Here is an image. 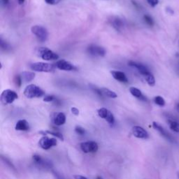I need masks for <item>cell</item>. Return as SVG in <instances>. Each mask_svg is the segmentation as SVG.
Returning <instances> with one entry per match:
<instances>
[{"instance_id":"cell-1","label":"cell","mask_w":179,"mask_h":179,"mask_svg":"<svg viewBox=\"0 0 179 179\" xmlns=\"http://www.w3.org/2000/svg\"><path fill=\"white\" fill-rule=\"evenodd\" d=\"M44 94L45 92L39 86L34 84L28 85L24 90V95L29 99L39 98L43 97Z\"/></svg>"},{"instance_id":"cell-2","label":"cell","mask_w":179,"mask_h":179,"mask_svg":"<svg viewBox=\"0 0 179 179\" xmlns=\"http://www.w3.org/2000/svg\"><path fill=\"white\" fill-rule=\"evenodd\" d=\"M31 69L34 71H38V72H46L51 73L54 72L56 70V65L49 64V63L46 62H34L30 65Z\"/></svg>"},{"instance_id":"cell-3","label":"cell","mask_w":179,"mask_h":179,"mask_svg":"<svg viewBox=\"0 0 179 179\" xmlns=\"http://www.w3.org/2000/svg\"><path fill=\"white\" fill-rule=\"evenodd\" d=\"M36 53H37V55L38 57L44 60H46V61L55 60L59 58L58 55L46 47L38 48L36 51Z\"/></svg>"},{"instance_id":"cell-4","label":"cell","mask_w":179,"mask_h":179,"mask_svg":"<svg viewBox=\"0 0 179 179\" xmlns=\"http://www.w3.org/2000/svg\"><path fill=\"white\" fill-rule=\"evenodd\" d=\"M18 98V95L15 91L12 90L7 89L4 90L3 92H2L1 97V101L4 104H12Z\"/></svg>"},{"instance_id":"cell-5","label":"cell","mask_w":179,"mask_h":179,"mask_svg":"<svg viewBox=\"0 0 179 179\" xmlns=\"http://www.w3.org/2000/svg\"><path fill=\"white\" fill-rule=\"evenodd\" d=\"M31 32L40 41L44 42L48 39V32L45 27L41 25H34L32 27Z\"/></svg>"},{"instance_id":"cell-6","label":"cell","mask_w":179,"mask_h":179,"mask_svg":"<svg viewBox=\"0 0 179 179\" xmlns=\"http://www.w3.org/2000/svg\"><path fill=\"white\" fill-rule=\"evenodd\" d=\"M81 149L85 153H95L98 150V144L95 141H85L83 142L80 145Z\"/></svg>"},{"instance_id":"cell-7","label":"cell","mask_w":179,"mask_h":179,"mask_svg":"<svg viewBox=\"0 0 179 179\" xmlns=\"http://www.w3.org/2000/svg\"><path fill=\"white\" fill-rule=\"evenodd\" d=\"M57 144L56 139L48 138V136H43L38 141V145L44 150H48L52 147L56 146Z\"/></svg>"},{"instance_id":"cell-8","label":"cell","mask_w":179,"mask_h":179,"mask_svg":"<svg viewBox=\"0 0 179 179\" xmlns=\"http://www.w3.org/2000/svg\"><path fill=\"white\" fill-rule=\"evenodd\" d=\"M87 53L93 56L104 57L106 55V50L103 47L96 45H90L87 49Z\"/></svg>"},{"instance_id":"cell-9","label":"cell","mask_w":179,"mask_h":179,"mask_svg":"<svg viewBox=\"0 0 179 179\" xmlns=\"http://www.w3.org/2000/svg\"><path fill=\"white\" fill-rule=\"evenodd\" d=\"M132 134H133L134 136L138 139H146L149 137L147 131L140 126L133 127V128H132Z\"/></svg>"},{"instance_id":"cell-10","label":"cell","mask_w":179,"mask_h":179,"mask_svg":"<svg viewBox=\"0 0 179 179\" xmlns=\"http://www.w3.org/2000/svg\"><path fill=\"white\" fill-rule=\"evenodd\" d=\"M56 68L59 69L60 70L63 71H73L76 69V67H74V65L71 64V62L67 61V60H60L59 61H57L56 62Z\"/></svg>"},{"instance_id":"cell-11","label":"cell","mask_w":179,"mask_h":179,"mask_svg":"<svg viewBox=\"0 0 179 179\" xmlns=\"http://www.w3.org/2000/svg\"><path fill=\"white\" fill-rule=\"evenodd\" d=\"M153 126L154 129H155L157 131H158L159 134H161V135L164 137L165 139H167L168 141H169L171 142H174V139H173V137L171 135V134L168 132L167 130H165V129L162 128V127L159 125L158 123L156 122H153Z\"/></svg>"},{"instance_id":"cell-12","label":"cell","mask_w":179,"mask_h":179,"mask_svg":"<svg viewBox=\"0 0 179 179\" xmlns=\"http://www.w3.org/2000/svg\"><path fill=\"white\" fill-rule=\"evenodd\" d=\"M52 120L56 125L61 126L66 123V115L63 113H54L52 114Z\"/></svg>"},{"instance_id":"cell-13","label":"cell","mask_w":179,"mask_h":179,"mask_svg":"<svg viewBox=\"0 0 179 179\" xmlns=\"http://www.w3.org/2000/svg\"><path fill=\"white\" fill-rule=\"evenodd\" d=\"M128 65L136 69L139 72L144 76L146 75V74H148V73H150V71L148 69V68L145 67V65L140 64V63H137L134 61H129L128 62Z\"/></svg>"},{"instance_id":"cell-14","label":"cell","mask_w":179,"mask_h":179,"mask_svg":"<svg viewBox=\"0 0 179 179\" xmlns=\"http://www.w3.org/2000/svg\"><path fill=\"white\" fill-rule=\"evenodd\" d=\"M111 74L114 78L117 81L122 83H128V79L127 78L126 74L120 71H111Z\"/></svg>"},{"instance_id":"cell-15","label":"cell","mask_w":179,"mask_h":179,"mask_svg":"<svg viewBox=\"0 0 179 179\" xmlns=\"http://www.w3.org/2000/svg\"><path fill=\"white\" fill-rule=\"evenodd\" d=\"M111 23L112 26L114 27L117 31L119 32H120L121 30L124 28V26H125V24H124V22L122 20V19L118 17L113 18L111 20Z\"/></svg>"},{"instance_id":"cell-16","label":"cell","mask_w":179,"mask_h":179,"mask_svg":"<svg viewBox=\"0 0 179 179\" xmlns=\"http://www.w3.org/2000/svg\"><path fill=\"white\" fill-rule=\"evenodd\" d=\"M15 128L18 131H27L29 129V125L26 120H20L16 123Z\"/></svg>"},{"instance_id":"cell-17","label":"cell","mask_w":179,"mask_h":179,"mask_svg":"<svg viewBox=\"0 0 179 179\" xmlns=\"http://www.w3.org/2000/svg\"><path fill=\"white\" fill-rule=\"evenodd\" d=\"M129 92H130L131 94L135 97L136 98L139 99V100H143V101H146V98H145L144 95H142V92L140 90H139L138 88H136L134 87H131L129 88Z\"/></svg>"},{"instance_id":"cell-18","label":"cell","mask_w":179,"mask_h":179,"mask_svg":"<svg viewBox=\"0 0 179 179\" xmlns=\"http://www.w3.org/2000/svg\"><path fill=\"white\" fill-rule=\"evenodd\" d=\"M21 77L25 82H30L35 78V74L32 71H23L21 74Z\"/></svg>"},{"instance_id":"cell-19","label":"cell","mask_w":179,"mask_h":179,"mask_svg":"<svg viewBox=\"0 0 179 179\" xmlns=\"http://www.w3.org/2000/svg\"><path fill=\"white\" fill-rule=\"evenodd\" d=\"M40 134H42L43 135H46V134H51L54 136H56L57 138H58L60 139H61L62 141H64V136H63L62 134L61 133H60L58 132H52V131H41L39 132Z\"/></svg>"},{"instance_id":"cell-20","label":"cell","mask_w":179,"mask_h":179,"mask_svg":"<svg viewBox=\"0 0 179 179\" xmlns=\"http://www.w3.org/2000/svg\"><path fill=\"white\" fill-rule=\"evenodd\" d=\"M101 92H102L103 95L106 96V97H108L116 98L118 97L116 93L114 91H112V90H110L109 89H107V88H101Z\"/></svg>"},{"instance_id":"cell-21","label":"cell","mask_w":179,"mask_h":179,"mask_svg":"<svg viewBox=\"0 0 179 179\" xmlns=\"http://www.w3.org/2000/svg\"><path fill=\"white\" fill-rule=\"evenodd\" d=\"M144 78L145 80L146 81V82L148 83V84L150 85V86H154L155 84V77L150 72L148 73L146 75L144 76Z\"/></svg>"},{"instance_id":"cell-22","label":"cell","mask_w":179,"mask_h":179,"mask_svg":"<svg viewBox=\"0 0 179 179\" xmlns=\"http://www.w3.org/2000/svg\"><path fill=\"white\" fill-rule=\"evenodd\" d=\"M168 124L170 129L175 132H179V123L173 120H168Z\"/></svg>"},{"instance_id":"cell-23","label":"cell","mask_w":179,"mask_h":179,"mask_svg":"<svg viewBox=\"0 0 179 179\" xmlns=\"http://www.w3.org/2000/svg\"><path fill=\"white\" fill-rule=\"evenodd\" d=\"M109 110L106 109V108H101L97 111L99 116L100 118H103V119H106V118L107 117L109 114Z\"/></svg>"},{"instance_id":"cell-24","label":"cell","mask_w":179,"mask_h":179,"mask_svg":"<svg viewBox=\"0 0 179 179\" xmlns=\"http://www.w3.org/2000/svg\"><path fill=\"white\" fill-rule=\"evenodd\" d=\"M154 101L155 103L159 106H164L165 105V101L163 99V97H162L161 96H157L155 98H154Z\"/></svg>"},{"instance_id":"cell-25","label":"cell","mask_w":179,"mask_h":179,"mask_svg":"<svg viewBox=\"0 0 179 179\" xmlns=\"http://www.w3.org/2000/svg\"><path fill=\"white\" fill-rule=\"evenodd\" d=\"M105 120L110 124H114L115 123L114 115H113V114L111 111H109L108 115H107V117L106 118Z\"/></svg>"},{"instance_id":"cell-26","label":"cell","mask_w":179,"mask_h":179,"mask_svg":"<svg viewBox=\"0 0 179 179\" xmlns=\"http://www.w3.org/2000/svg\"><path fill=\"white\" fill-rule=\"evenodd\" d=\"M144 18L145 22L148 25H150V26L153 25V24H154L153 20L149 15H145L144 16Z\"/></svg>"},{"instance_id":"cell-27","label":"cell","mask_w":179,"mask_h":179,"mask_svg":"<svg viewBox=\"0 0 179 179\" xmlns=\"http://www.w3.org/2000/svg\"><path fill=\"white\" fill-rule=\"evenodd\" d=\"M75 132L79 135H83L85 133V129L83 128L81 126H76L75 128Z\"/></svg>"},{"instance_id":"cell-28","label":"cell","mask_w":179,"mask_h":179,"mask_svg":"<svg viewBox=\"0 0 179 179\" xmlns=\"http://www.w3.org/2000/svg\"><path fill=\"white\" fill-rule=\"evenodd\" d=\"M55 100H56V97L53 95H46L43 98V101H46V102H51V101H53Z\"/></svg>"},{"instance_id":"cell-29","label":"cell","mask_w":179,"mask_h":179,"mask_svg":"<svg viewBox=\"0 0 179 179\" xmlns=\"http://www.w3.org/2000/svg\"><path fill=\"white\" fill-rule=\"evenodd\" d=\"M2 159L4 162L5 164H7V165H9V166L11 168V169H15V167L13 166V164L11 163V162L7 158H4L3 156H2Z\"/></svg>"},{"instance_id":"cell-30","label":"cell","mask_w":179,"mask_h":179,"mask_svg":"<svg viewBox=\"0 0 179 179\" xmlns=\"http://www.w3.org/2000/svg\"><path fill=\"white\" fill-rule=\"evenodd\" d=\"M22 81H23V79H22L21 76H16V83L17 85V86L20 87L22 84Z\"/></svg>"},{"instance_id":"cell-31","label":"cell","mask_w":179,"mask_h":179,"mask_svg":"<svg viewBox=\"0 0 179 179\" xmlns=\"http://www.w3.org/2000/svg\"><path fill=\"white\" fill-rule=\"evenodd\" d=\"M146 1L152 7H155L159 3L158 0H146Z\"/></svg>"},{"instance_id":"cell-32","label":"cell","mask_w":179,"mask_h":179,"mask_svg":"<svg viewBox=\"0 0 179 179\" xmlns=\"http://www.w3.org/2000/svg\"><path fill=\"white\" fill-rule=\"evenodd\" d=\"M46 3L51 5H55L58 4L60 2V0H45Z\"/></svg>"},{"instance_id":"cell-33","label":"cell","mask_w":179,"mask_h":179,"mask_svg":"<svg viewBox=\"0 0 179 179\" xmlns=\"http://www.w3.org/2000/svg\"><path fill=\"white\" fill-rule=\"evenodd\" d=\"M71 111L74 115H79V110L77 108H76V107H71Z\"/></svg>"},{"instance_id":"cell-34","label":"cell","mask_w":179,"mask_h":179,"mask_svg":"<svg viewBox=\"0 0 179 179\" xmlns=\"http://www.w3.org/2000/svg\"><path fill=\"white\" fill-rule=\"evenodd\" d=\"M53 173L56 179H65L61 174H60V173H57V172H53Z\"/></svg>"},{"instance_id":"cell-35","label":"cell","mask_w":179,"mask_h":179,"mask_svg":"<svg viewBox=\"0 0 179 179\" xmlns=\"http://www.w3.org/2000/svg\"><path fill=\"white\" fill-rule=\"evenodd\" d=\"M1 47L2 49H4V50H7L8 49V44L7 43H4L2 39H1Z\"/></svg>"},{"instance_id":"cell-36","label":"cell","mask_w":179,"mask_h":179,"mask_svg":"<svg viewBox=\"0 0 179 179\" xmlns=\"http://www.w3.org/2000/svg\"><path fill=\"white\" fill-rule=\"evenodd\" d=\"M74 178H75V179H87L86 177H85V176H81V175L74 176Z\"/></svg>"},{"instance_id":"cell-37","label":"cell","mask_w":179,"mask_h":179,"mask_svg":"<svg viewBox=\"0 0 179 179\" xmlns=\"http://www.w3.org/2000/svg\"><path fill=\"white\" fill-rule=\"evenodd\" d=\"M2 3H3L4 5L9 4V0H2Z\"/></svg>"},{"instance_id":"cell-38","label":"cell","mask_w":179,"mask_h":179,"mask_svg":"<svg viewBox=\"0 0 179 179\" xmlns=\"http://www.w3.org/2000/svg\"><path fill=\"white\" fill-rule=\"evenodd\" d=\"M25 0H18L19 4H23L25 2Z\"/></svg>"},{"instance_id":"cell-39","label":"cell","mask_w":179,"mask_h":179,"mask_svg":"<svg viewBox=\"0 0 179 179\" xmlns=\"http://www.w3.org/2000/svg\"><path fill=\"white\" fill-rule=\"evenodd\" d=\"M176 71H177V73L179 75V63L177 65V67H176Z\"/></svg>"},{"instance_id":"cell-40","label":"cell","mask_w":179,"mask_h":179,"mask_svg":"<svg viewBox=\"0 0 179 179\" xmlns=\"http://www.w3.org/2000/svg\"><path fill=\"white\" fill-rule=\"evenodd\" d=\"M167 11H169V13H172V14H173V11H172V9H169V8H167Z\"/></svg>"},{"instance_id":"cell-41","label":"cell","mask_w":179,"mask_h":179,"mask_svg":"<svg viewBox=\"0 0 179 179\" xmlns=\"http://www.w3.org/2000/svg\"><path fill=\"white\" fill-rule=\"evenodd\" d=\"M176 110H177V111L179 112V103L177 104V105H176Z\"/></svg>"},{"instance_id":"cell-42","label":"cell","mask_w":179,"mask_h":179,"mask_svg":"<svg viewBox=\"0 0 179 179\" xmlns=\"http://www.w3.org/2000/svg\"><path fill=\"white\" fill-rule=\"evenodd\" d=\"M97 179H102V178H101L100 177V176H98V177L97 178Z\"/></svg>"},{"instance_id":"cell-43","label":"cell","mask_w":179,"mask_h":179,"mask_svg":"<svg viewBox=\"0 0 179 179\" xmlns=\"http://www.w3.org/2000/svg\"><path fill=\"white\" fill-rule=\"evenodd\" d=\"M178 178H179V173L178 174Z\"/></svg>"},{"instance_id":"cell-44","label":"cell","mask_w":179,"mask_h":179,"mask_svg":"<svg viewBox=\"0 0 179 179\" xmlns=\"http://www.w3.org/2000/svg\"><path fill=\"white\" fill-rule=\"evenodd\" d=\"M178 43H179V42H178Z\"/></svg>"}]
</instances>
